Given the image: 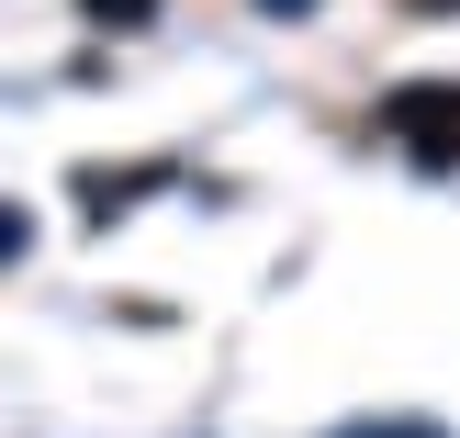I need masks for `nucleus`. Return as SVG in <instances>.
Instances as JSON below:
<instances>
[{
    "mask_svg": "<svg viewBox=\"0 0 460 438\" xmlns=\"http://www.w3.org/2000/svg\"><path fill=\"white\" fill-rule=\"evenodd\" d=\"M382 135L427 169H460V79H404L382 90Z\"/></svg>",
    "mask_w": 460,
    "mask_h": 438,
    "instance_id": "obj_1",
    "label": "nucleus"
},
{
    "mask_svg": "<svg viewBox=\"0 0 460 438\" xmlns=\"http://www.w3.org/2000/svg\"><path fill=\"white\" fill-rule=\"evenodd\" d=\"M157 192V169H79V202L90 214H124V202H146Z\"/></svg>",
    "mask_w": 460,
    "mask_h": 438,
    "instance_id": "obj_2",
    "label": "nucleus"
},
{
    "mask_svg": "<svg viewBox=\"0 0 460 438\" xmlns=\"http://www.w3.org/2000/svg\"><path fill=\"white\" fill-rule=\"evenodd\" d=\"M90 22H112V34H135V22H157V0H79Z\"/></svg>",
    "mask_w": 460,
    "mask_h": 438,
    "instance_id": "obj_3",
    "label": "nucleus"
},
{
    "mask_svg": "<svg viewBox=\"0 0 460 438\" xmlns=\"http://www.w3.org/2000/svg\"><path fill=\"white\" fill-rule=\"evenodd\" d=\"M337 438H449V427H427V416H382V427H337Z\"/></svg>",
    "mask_w": 460,
    "mask_h": 438,
    "instance_id": "obj_4",
    "label": "nucleus"
},
{
    "mask_svg": "<svg viewBox=\"0 0 460 438\" xmlns=\"http://www.w3.org/2000/svg\"><path fill=\"white\" fill-rule=\"evenodd\" d=\"M22 247H34V214H22V202H0V259H22Z\"/></svg>",
    "mask_w": 460,
    "mask_h": 438,
    "instance_id": "obj_5",
    "label": "nucleus"
},
{
    "mask_svg": "<svg viewBox=\"0 0 460 438\" xmlns=\"http://www.w3.org/2000/svg\"><path fill=\"white\" fill-rule=\"evenodd\" d=\"M259 12H281V22H304V12H314V0H259Z\"/></svg>",
    "mask_w": 460,
    "mask_h": 438,
    "instance_id": "obj_6",
    "label": "nucleus"
},
{
    "mask_svg": "<svg viewBox=\"0 0 460 438\" xmlns=\"http://www.w3.org/2000/svg\"><path fill=\"white\" fill-rule=\"evenodd\" d=\"M416 12H460V0H416Z\"/></svg>",
    "mask_w": 460,
    "mask_h": 438,
    "instance_id": "obj_7",
    "label": "nucleus"
}]
</instances>
